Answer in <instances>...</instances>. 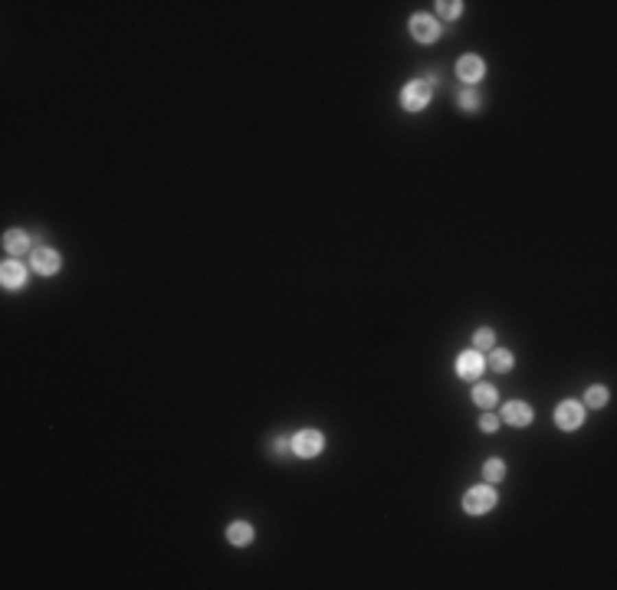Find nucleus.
<instances>
[{
  "label": "nucleus",
  "mask_w": 617,
  "mask_h": 590,
  "mask_svg": "<svg viewBox=\"0 0 617 590\" xmlns=\"http://www.w3.org/2000/svg\"><path fill=\"white\" fill-rule=\"evenodd\" d=\"M496 502H499V495L489 482H486V486H473V488H467V495H463V512H467V515H486V512L496 508Z\"/></svg>",
  "instance_id": "obj_1"
},
{
  "label": "nucleus",
  "mask_w": 617,
  "mask_h": 590,
  "mask_svg": "<svg viewBox=\"0 0 617 590\" xmlns=\"http://www.w3.org/2000/svg\"><path fill=\"white\" fill-rule=\"evenodd\" d=\"M322 446H325V436L318 433V429H299L296 436H292V456L299 459H316L322 453Z\"/></svg>",
  "instance_id": "obj_2"
},
{
  "label": "nucleus",
  "mask_w": 617,
  "mask_h": 590,
  "mask_svg": "<svg viewBox=\"0 0 617 590\" xmlns=\"http://www.w3.org/2000/svg\"><path fill=\"white\" fill-rule=\"evenodd\" d=\"M430 102V86L423 79H410L404 88H401V105L404 112H423Z\"/></svg>",
  "instance_id": "obj_3"
},
{
  "label": "nucleus",
  "mask_w": 617,
  "mask_h": 590,
  "mask_svg": "<svg viewBox=\"0 0 617 590\" xmlns=\"http://www.w3.org/2000/svg\"><path fill=\"white\" fill-rule=\"evenodd\" d=\"M581 420H585V407L578 403V400H561L555 407V427L565 429V433H572V429L581 427Z\"/></svg>",
  "instance_id": "obj_4"
},
{
  "label": "nucleus",
  "mask_w": 617,
  "mask_h": 590,
  "mask_svg": "<svg viewBox=\"0 0 617 590\" xmlns=\"http://www.w3.org/2000/svg\"><path fill=\"white\" fill-rule=\"evenodd\" d=\"M407 30H410V36H414L417 43H436V40H440V23H436L430 14H414L410 23H407Z\"/></svg>",
  "instance_id": "obj_5"
},
{
  "label": "nucleus",
  "mask_w": 617,
  "mask_h": 590,
  "mask_svg": "<svg viewBox=\"0 0 617 590\" xmlns=\"http://www.w3.org/2000/svg\"><path fill=\"white\" fill-rule=\"evenodd\" d=\"M60 266H62L60 252L49 250V246H36V250L30 252V269L33 272H40V276H56Z\"/></svg>",
  "instance_id": "obj_6"
},
{
  "label": "nucleus",
  "mask_w": 617,
  "mask_h": 590,
  "mask_svg": "<svg viewBox=\"0 0 617 590\" xmlns=\"http://www.w3.org/2000/svg\"><path fill=\"white\" fill-rule=\"evenodd\" d=\"M456 75H460V82H467V86L473 88L482 75H486V66H482V59L476 56V53H467V56L456 59Z\"/></svg>",
  "instance_id": "obj_7"
},
{
  "label": "nucleus",
  "mask_w": 617,
  "mask_h": 590,
  "mask_svg": "<svg viewBox=\"0 0 617 590\" xmlns=\"http://www.w3.org/2000/svg\"><path fill=\"white\" fill-rule=\"evenodd\" d=\"M482 368H486V361H482V354L476 348H469V351H463L456 357V377H463V381H476L482 374Z\"/></svg>",
  "instance_id": "obj_8"
},
{
  "label": "nucleus",
  "mask_w": 617,
  "mask_h": 590,
  "mask_svg": "<svg viewBox=\"0 0 617 590\" xmlns=\"http://www.w3.org/2000/svg\"><path fill=\"white\" fill-rule=\"evenodd\" d=\"M502 420H506L509 427H528V423H532V407H528L526 400H509V403L502 407Z\"/></svg>",
  "instance_id": "obj_9"
},
{
  "label": "nucleus",
  "mask_w": 617,
  "mask_h": 590,
  "mask_svg": "<svg viewBox=\"0 0 617 590\" xmlns=\"http://www.w3.org/2000/svg\"><path fill=\"white\" fill-rule=\"evenodd\" d=\"M0 285L10 289V292H14V289H23V285H27V269L20 263H14V259H7V263L0 266Z\"/></svg>",
  "instance_id": "obj_10"
},
{
  "label": "nucleus",
  "mask_w": 617,
  "mask_h": 590,
  "mask_svg": "<svg viewBox=\"0 0 617 590\" xmlns=\"http://www.w3.org/2000/svg\"><path fill=\"white\" fill-rule=\"evenodd\" d=\"M226 541H230L233 547H246L250 541H253V525H250V521H230Z\"/></svg>",
  "instance_id": "obj_11"
},
{
  "label": "nucleus",
  "mask_w": 617,
  "mask_h": 590,
  "mask_svg": "<svg viewBox=\"0 0 617 590\" xmlns=\"http://www.w3.org/2000/svg\"><path fill=\"white\" fill-rule=\"evenodd\" d=\"M3 250L10 252V256H23V252L30 250V236L23 233V230H7V233H3Z\"/></svg>",
  "instance_id": "obj_12"
},
{
  "label": "nucleus",
  "mask_w": 617,
  "mask_h": 590,
  "mask_svg": "<svg viewBox=\"0 0 617 590\" xmlns=\"http://www.w3.org/2000/svg\"><path fill=\"white\" fill-rule=\"evenodd\" d=\"M496 400H499V394L493 384H476V387H473V403H480L482 410H489Z\"/></svg>",
  "instance_id": "obj_13"
},
{
  "label": "nucleus",
  "mask_w": 617,
  "mask_h": 590,
  "mask_svg": "<svg viewBox=\"0 0 617 590\" xmlns=\"http://www.w3.org/2000/svg\"><path fill=\"white\" fill-rule=\"evenodd\" d=\"M502 475H506V462H502V459H489V462L482 466V479H486L489 486H496Z\"/></svg>",
  "instance_id": "obj_14"
},
{
  "label": "nucleus",
  "mask_w": 617,
  "mask_h": 590,
  "mask_svg": "<svg viewBox=\"0 0 617 590\" xmlns=\"http://www.w3.org/2000/svg\"><path fill=\"white\" fill-rule=\"evenodd\" d=\"M493 344H496L493 328H476V335H473V348L482 354V351H493Z\"/></svg>",
  "instance_id": "obj_15"
},
{
  "label": "nucleus",
  "mask_w": 617,
  "mask_h": 590,
  "mask_svg": "<svg viewBox=\"0 0 617 590\" xmlns=\"http://www.w3.org/2000/svg\"><path fill=\"white\" fill-rule=\"evenodd\" d=\"M604 403H607V387H587L585 403H581V407H591V410H601Z\"/></svg>",
  "instance_id": "obj_16"
},
{
  "label": "nucleus",
  "mask_w": 617,
  "mask_h": 590,
  "mask_svg": "<svg viewBox=\"0 0 617 590\" xmlns=\"http://www.w3.org/2000/svg\"><path fill=\"white\" fill-rule=\"evenodd\" d=\"M512 364H515V357H512L506 348H496V351H493V370H499V374H509Z\"/></svg>",
  "instance_id": "obj_17"
},
{
  "label": "nucleus",
  "mask_w": 617,
  "mask_h": 590,
  "mask_svg": "<svg viewBox=\"0 0 617 590\" xmlns=\"http://www.w3.org/2000/svg\"><path fill=\"white\" fill-rule=\"evenodd\" d=\"M436 14L443 16V20H456V16L463 14V3H460V0H443V3H436Z\"/></svg>",
  "instance_id": "obj_18"
},
{
  "label": "nucleus",
  "mask_w": 617,
  "mask_h": 590,
  "mask_svg": "<svg viewBox=\"0 0 617 590\" xmlns=\"http://www.w3.org/2000/svg\"><path fill=\"white\" fill-rule=\"evenodd\" d=\"M460 105H463V108H467V112H476V108H480V95H476V88H463V92H460Z\"/></svg>",
  "instance_id": "obj_19"
},
{
  "label": "nucleus",
  "mask_w": 617,
  "mask_h": 590,
  "mask_svg": "<svg viewBox=\"0 0 617 590\" xmlns=\"http://www.w3.org/2000/svg\"><path fill=\"white\" fill-rule=\"evenodd\" d=\"M272 453H276V456L292 453V440H289V436H276V440H272Z\"/></svg>",
  "instance_id": "obj_20"
},
{
  "label": "nucleus",
  "mask_w": 617,
  "mask_h": 590,
  "mask_svg": "<svg viewBox=\"0 0 617 590\" xmlns=\"http://www.w3.org/2000/svg\"><path fill=\"white\" fill-rule=\"evenodd\" d=\"M480 429H482V433H496V429H499V416H496V413H486V416L480 420Z\"/></svg>",
  "instance_id": "obj_21"
}]
</instances>
